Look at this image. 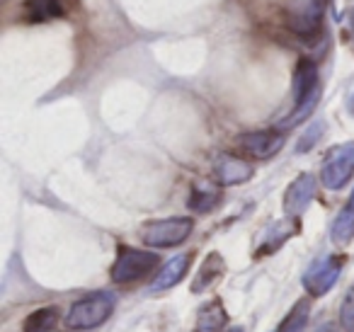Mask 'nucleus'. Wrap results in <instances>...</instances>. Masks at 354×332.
Returning <instances> with one entry per match:
<instances>
[{
    "label": "nucleus",
    "instance_id": "1",
    "mask_svg": "<svg viewBox=\"0 0 354 332\" xmlns=\"http://www.w3.org/2000/svg\"><path fill=\"white\" fill-rule=\"evenodd\" d=\"M320 100V83H318V68L310 59H301L294 71V114L279 124L281 129H289L294 124L304 122Z\"/></svg>",
    "mask_w": 354,
    "mask_h": 332
},
{
    "label": "nucleus",
    "instance_id": "2",
    "mask_svg": "<svg viewBox=\"0 0 354 332\" xmlns=\"http://www.w3.org/2000/svg\"><path fill=\"white\" fill-rule=\"evenodd\" d=\"M114 313V298L109 293H90V296L80 298L71 306L68 315H66V325L73 330H93L100 327L102 322L109 320Z\"/></svg>",
    "mask_w": 354,
    "mask_h": 332
},
{
    "label": "nucleus",
    "instance_id": "3",
    "mask_svg": "<svg viewBox=\"0 0 354 332\" xmlns=\"http://www.w3.org/2000/svg\"><path fill=\"white\" fill-rule=\"evenodd\" d=\"M194 219L187 216H175V219H160V221H148L141 228V240L148 248H175L183 245L185 240L192 235Z\"/></svg>",
    "mask_w": 354,
    "mask_h": 332
},
{
    "label": "nucleus",
    "instance_id": "4",
    "mask_svg": "<svg viewBox=\"0 0 354 332\" xmlns=\"http://www.w3.org/2000/svg\"><path fill=\"white\" fill-rule=\"evenodd\" d=\"M160 264V257L156 252H148V250L129 248V245H119L117 259L112 264V282L117 284H129L138 282V279L148 277L153 269Z\"/></svg>",
    "mask_w": 354,
    "mask_h": 332
},
{
    "label": "nucleus",
    "instance_id": "5",
    "mask_svg": "<svg viewBox=\"0 0 354 332\" xmlns=\"http://www.w3.org/2000/svg\"><path fill=\"white\" fill-rule=\"evenodd\" d=\"M354 175V141L339 143V146L330 148L328 156L320 167V180L328 190L337 192L349 182Z\"/></svg>",
    "mask_w": 354,
    "mask_h": 332
},
{
    "label": "nucleus",
    "instance_id": "6",
    "mask_svg": "<svg viewBox=\"0 0 354 332\" xmlns=\"http://www.w3.org/2000/svg\"><path fill=\"white\" fill-rule=\"evenodd\" d=\"M344 259L339 255H328V257L313 262V267L306 272L304 277V288L308 291V296H325L330 288L337 284L339 274H342Z\"/></svg>",
    "mask_w": 354,
    "mask_h": 332
},
{
    "label": "nucleus",
    "instance_id": "7",
    "mask_svg": "<svg viewBox=\"0 0 354 332\" xmlns=\"http://www.w3.org/2000/svg\"><path fill=\"white\" fill-rule=\"evenodd\" d=\"M323 12H325V0H304L301 6H294L286 15V25L291 27V32L306 39H313L315 35H320L323 27Z\"/></svg>",
    "mask_w": 354,
    "mask_h": 332
},
{
    "label": "nucleus",
    "instance_id": "8",
    "mask_svg": "<svg viewBox=\"0 0 354 332\" xmlns=\"http://www.w3.org/2000/svg\"><path fill=\"white\" fill-rule=\"evenodd\" d=\"M238 148L248 153L255 160H267V158L277 156L284 146V136L277 129H262V131H250L238 136Z\"/></svg>",
    "mask_w": 354,
    "mask_h": 332
},
{
    "label": "nucleus",
    "instance_id": "9",
    "mask_svg": "<svg viewBox=\"0 0 354 332\" xmlns=\"http://www.w3.org/2000/svg\"><path fill=\"white\" fill-rule=\"evenodd\" d=\"M315 192H318V182H315V177L310 175V172H301V175L291 182L289 190H286V194H284L286 216L296 219V216L304 214V211L310 206V201L315 199Z\"/></svg>",
    "mask_w": 354,
    "mask_h": 332
},
{
    "label": "nucleus",
    "instance_id": "10",
    "mask_svg": "<svg viewBox=\"0 0 354 332\" xmlns=\"http://www.w3.org/2000/svg\"><path fill=\"white\" fill-rule=\"evenodd\" d=\"M214 177H216L218 185H226V187L243 185V182H248L252 177V165L248 160H243V158L223 153L214 163Z\"/></svg>",
    "mask_w": 354,
    "mask_h": 332
},
{
    "label": "nucleus",
    "instance_id": "11",
    "mask_svg": "<svg viewBox=\"0 0 354 332\" xmlns=\"http://www.w3.org/2000/svg\"><path fill=\"white\" fill-rule=\"evenodd\" d=\"M189 264H192V255H177V257H172L156 274V279L151 284V291H165V288H172L175 284H180L185 274H187Z\"/></svg>",
    "mask_w": 354,
    "mask_h": 332
},
{
    "label": "nucleus",
    "instance_id": "12",
    "mask_svg": "<svg viewBox=\"0 0 354 332\" xmlns=\"http://www.w3.org/2000/svg\"><path fill=\"white\" fill-rule=\"evenodd\" d=\"M223 327H226V311H223L221 301L204 303L199 308L194 332H223Z\"/></svg>",
    "mask_w": 354,
    "mask_h": 332
},
{
    "label": "nucleus",
    "instance_id": "13",
    "mask_svg": "<svg viewBox=\"0 0 354 332\" xmlns=\"http://www.w3.org/2000/svg\"><path fill=\"white\" fill-rule=\"evenodd\" d=\"M223 274V259L218 252H212L207 259L202 262V267H199V272L194 274V282H192V291L194 293H202L207 291L209 286H212L214 282H216L218 277Z\"/></svg>",
    "mask_w": 354,
    "mask_h": 332
},
{
    "label": "nucleus",
    "instance_id": "14",
    "mask_svg": "<svg viewBox=\"0 0 354 332\" xmlns=\"http://www.w3.org/2000/svg\"><path fill=\"white\" fill-rule=\"evenodd\" d=\"M25 15L32 22H49L64 15L61 0H25Z\"/></svg>",
    "mask_w": 354,
    "mask_h": 332
},
{
    "label": "nucleus",
    "instance_id": "15",
    "mask_svg": "<svg viewBox=\"0 0 354 332\" xmlns=\"http://www.w3.org/2000/svg\"><path fill=\"white\" fill-rule=\"evenodd\" d=\"M59 320V308H39V311L30 313L22 322V330L25 332H51Z\"/></svg>",
    "mask_w": 354,
    "mask_h": 332
},
{
    "label": "nucleus",
    "instance_id": "16",
    "mask_svg": "<svg viewBox=\"0 0 354 332\" xmlns=\"http://www.w3.org/2000/svg\"><path fill=\"white\" fill-rule=\"evenodd\" d=\"M308 315H310V301L308 298H301V301L289 311V315L284 317V322H281L277 332H306Z\"/></svg>",
    "mask_w": 354,
    "mask_h": 332
},
{
    "label": "nucleus",
    "instance_id": "17",
    "mask_svg": "<svg viewBox=\"0 0 354 332\" xmlns=\"http://www.w3.org/2000/svg\"><path fill=\"white\" fill-rule=\"evenodd\" d=\"M294 233H296V223H291V221H286V223H274L270 230V235H267V238L262 240L260 248H257V255L274 252V250L279 248L281 243H286Z\"/></svg>",
    "mask_w": 354,
    "mask_h": 332
},
{
    "label": "nucleus",
    "instance_id": "18",
    "mask_svg": "<svg viewBox=\"0 0 354 332\" xmlns=\"http://www.w3.org/2000/svg\"><path fill=\"white\" fill-rule=\"evenodd\" d=\"M221 201V194L207 187H194L192 196H189V209L197 211V214H207V211L216 209V204Z\"/></svg>",
    "mask_w": 354,
    "mask_h": 332
},
{
    "label": "nucleus",
    "instance_id": "19",
    "mask_svg": "<svg viewBox=\"0 0 354 332\" xmlns=\"http://www.w3.org/2000/svg\"><path fill=\"white\" fill-rule=\"evenodd\" d=\"M354 238V209H342L333 223V240L335 243H349Z\"/></svg>",
    "mask_w": 354,
    "mask_h": 332
},
{
    "label": "nucleus",
    "instance_id": "20",
    "mask_svg": "<svg viewBox=\"0 0 354 332\" xmlns=\"http://www.w3.org/2000/svg\"><path fill=\"white\" fill-rule=\"evenodd\" d=\"M339 322H342L344 332H354V284L349 286V291L344 293L342 306H339Z\"/></svg>",
    "mask_w": 354,
    "mask_h": 332
},
{
    "label": "nucleus",
    "instance_id": "21",
    "mask_svg": "<svg viewBox=\"0 0 354 332\" xmlns=\"http://www.w3.org/2000/svg\"><path fill=\"white\" fill-rule=\"evenodd\" d=\"M323 136V124L320 122H315L313 127L308 129V131L301 136V141H299V153H306L308 148H313L315 143H318V138Z\"/></svg>",
    "mask_w": 354,
    "mask_h": 332
},
{
    "label": "nucleus",
    "instance_id": "22",
    "mask_svg": "<svg viewBox=\"0 0 354 332\" xmlns=\"http://www.w3.org/2000/svg\"><path fill=\"white\" fill-rule=\"evenodd\" d=\"M347 25H349V39H352V46H354V8L347 15Z\"/></svg>",
    "mask_w": 354,
    "mask_h": 332
},
{
    "label": "nucleus",
    "instance_id": "23",
    "mask_svg": "<svg viewBox=\"0 0 354 332\" xmlns=\"http://www.w3.org/2000/svg\"><path fill=\"white\" fill-rule=\"evenodd\" d=\"M318 332H339V330L333 325V322H325V325H320V327H318Z\"/></svg>",
    "mask_w": 354,
    "mask_h": 332
},
{
    "label": "nucleus",
    "instance_id": "24",
    "mask_svg": "<svg viewBox=\"0 0 354 332\" xmlns=\"http://www.w3.org/2000/svg\"><path fill=\"white\" fill-rule=\"evenodd\" d=\"M347 107H349V114H354V93H352V98H349V104H347Z\"/></svg>",
    "mask_w": 354,
    "mask_h": 332
},
{
    "label": "nucleus",
    "instance_id": "25",
    "mask_svg": "<svg viewBox=\"0 0 354 332\" xmlns=\"http://www.w3.org/2000/svg\"><path fill=\"white\" fill-rule=\"evenodd\" d=\"M347 206H349V209H354V190H352V196H349V204Z\"/></svg>",
    "mask_w": 354,
    "mask_h": 332
},
{
    "label": "nucleus",
    "instance_id": "26",
    "mask_svg": "<svg viewBox=\"0 0 354 332\" xmlns=\"http://www.w3.org/2000/svg\"><path fill=\"white\" fill-rule=\"evenodd\" d=\"M228 332H243L241 327H233V330H228Z\"/></svg>",
    "mask_w": 354,
    "mask_h": 332
}]
</instances>
